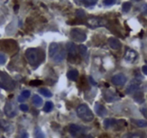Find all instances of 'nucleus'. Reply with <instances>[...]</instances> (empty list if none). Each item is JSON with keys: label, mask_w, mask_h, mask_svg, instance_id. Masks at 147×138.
<instances>
[{"label": "nucleus", "mask_w": 147, "mask_h": 138, "mask_svg": "<svg viewBox=\"0 0 147 138\" xmlns=\"http://www.w3.org/2000/svg\"><path fill=\"white\" fill-rule=\"evenodd\" d=\"M7 61V58L4 53H0V64H5Z\"/></svg>", "instance_id": "34"}, {"label": "nucleus", "mask_w": 147, "mask_h": 138, "mask_svg": "<svg viewBox=\"0 0 147 138\" xmlns=\"http://www.w3.org/2000/svg\"><path fill=\"white\" fill-rule=\"evenodd\" d=\"M79 77V72L76 69H71L67 73V78L73 81H76Z\"/></svg>", "instance_id": "19"}, {"label": "nucleus", "mask_w": 147, "mask_h": 138, "mask_svg": "<svg viewBox=\"0 0 147 138\" xmlns=\"http://www.w3.org/2000/svg\"><path fill=\"white\" fill-rule=\"evenodd\" d=\"M131 6H132V5H131V2H124V3L123 4V6H122V10L124 11V12H129L130 9H131Z\"/></svg>", "instance_id": "29"}, {"label": "nucleus", "mask_w": 147, "mask_h": 138, "mask_svg": "<svg viewBox=\"0 0 147 138\" xmlns=\"http://www.w3.org/2000/svg\"><path fill=\"white\" fill-rule=\"evenodd\" d=\"M19 109H20L22 112H26L28 111V107L26 105H21L20 106H19Z\"/></svg>", "instance_id": "37"}, {"label": "nucleus", "mask_w": 147, "mask_h": 138, "mask_svg": "<svg viewBox=\"0 0 147 138\" xmlns=\"http://www.w3.org/2000/svg\"><path fill=\"white\" fill-rule=\"evenodd\" d=\"M107 24V21L105 20L103 18L99 17H92L89 18L87 20V25L88 27L95 29L97 27H100L105 26Z\"/></svg>", "instance_id": "7"}, {"label": "nucleus", "mask_w": 147, "mask_h": 138, "mask_svg": "<svg viewBox=\"0 0 147 138\" xmlns=\"http://www.w3.org/2000/svg\"><path fill=\"white\" fill-rule=\"evenodd\" d=\"M89 79H90V82L92 83V84H93V85H97V83L95 82V80L93 79V78H92V77H89Z\"/></svg>", "instance_id": "42"}, {"label": "nucleus", "mask_w": 147, "mask_h": 138, "mask_svg": "<svg viewBox=\"0 0 147 138\" xmlns=\"http://www.w3.org/2000/svg\"><path fill=\"white\" fill-rule=\"evenodd\" d=\"M95 111L97 115L100 117H105L107 115V111L103 105L100 103H96L95 105Z\"/></svg>", "instance_id": "16"}, {"label": "nucleus", "mask_w": 147, "mask_h": 138, "mask_svg": "<svg viewBox=\"0 0 147 138\" xmlns=\"http://www.w3.org/2000/svg\"><path fill=\"white\" fill-rule=\"evenodd\" d=\"M30 91L29 90H24L22 92V94L18 96V101L19 102H24V101H26L28 97H30Z\"/></svg>", "instance_id": "20"}, {"label": "nucleus", "mask_w": 147, "mask_h": 138, "mask_svg": "<svg viewBox=\"0 0 147 138\" xmlns=\"http://www.w3.org/2000/svg\"><path fill=\"white\" fill-rule=\"evenodd\" d=\"M127 78L125 75L122 74H118L115 75L112 78L111 81L114 85L115 86H123L126 84Z\"/></svg>", "instance_id": "10"}, {"label": "nucleus", "mask_w": 147, "mask_h": 138, "mask_svg": "<svg viewBox=\"0 0 147 138\" xmlns=\"http://www.w3.org/2000/svg\"><path fill=\"white\" fill-rule=\"evenodd\" d=\"M98 0H81V2H83L87 6H93L95 5Z\"/></svg>", "instance_id": "30"}, {"label": "nucleus", "mask_w": 147, "mask_h": 138, "mask_svg": "<svg viewBox=\"0 0 147 138\" xmlns=\"http://www.w3.org/2000/svg\"><path fill=\"white\" fill-rule=\"evenodd\" d=\"M61 49L62 48H60L59 45L58 43H52L49 46V56L51 58L54 59L56 56V55L61 51Z\"/></svg>", "instance_id": "14"}, {"label": "nucleus", "mask_w": 147, "mask_h": 138, "mask_svg": "<svg viewBox=\"0 0 147 138\" xmlns=\"http://www.w3.org/2000/svg\"><path fill=\"white\" fill-rule=\"evenodd\" d=\"M77 138H94L91 135H86V134H82L79 135Z\"/></svg>", "instance_id": "38"}, {"label": "nucleus", "mask_w": 147, "mask_h": 138, "mask_svg": "<svg viewBox=\"0 0 147 138\" xmlns=\"http://www.w3.org/2000/svg\"><path fill=\"white\" fill-rule=\"evenodd\" d=\"M45 53L38 48H28L26 51V57L30 66L37 67L45 58Z\"/></svg>", "instance_id": "1"}, {"label": "nucleus", "mask_w": 147, "mask_h": 138, "mask_svg": "<svg viewBox=\"0 0 147 138\" xmlns=\"http://www.w3.org/2000/svg\"><path fill=\"white\" fill-rule=\"evenodd\" d=\"M0 129H2L5 132H9L13 130V127L9 122L2 119V120H0Z\"/></svg>", "instance_id": "18"}, {"label": "nucleus", "mask_w": 147, "mask_h": 138, "mask_svg": "<svg viewBox=\"0 0 147 138\" xmlns=\"http://www.w3.org/2000/svg\"><path fill=\"white\" fill-rule=\"evenodd\" d=\"M78 117L84 122H92L94 119V115L89 107L87 105H81L77 109Z\"/></svg>", "instance_id": "2"}, {"label": "nucleus", "mask_w": 147, "mask_h": 138, "mask_svg": "<svg viewBox=\"0 0 147 138\" xmlns=\"http://www.w3.org/2000/svg\"><path fill=\"white\" fill-rule=\"evenodd\" d=\"M42 84H43V81L40 80H33L29 83V84L32 86H38L39 85H41Z\"/></svg>", "instance_id": "32"}, {"label": "nucleus", "mask_w": 147, "mask_h": 138, "mask_svg": "<svg viewBox=\"0 0 147 138\" xmlns=\"http://www.w3.org/2000/svg\"><path fill=\"white\" fill-rule=\"evenodd\" d=\"M133 122L138 126L139 127H147V121L144 119H138V120H133Z\"/></svg>", "instance_id": "28"}, {"label": "nucleus", "mask_w": 147, "mask_h": 138, "mask_svg": "<svg viewBox=\"0 0 147 138\" xmlns=\"http://www.w3.org/2000/svg\"><path fill=\"white\" fill-rule=\"evenodd\" d=\"M141 81L139 79H134L131 83H130L129 85L128 86V87L126 88V92L128 94H131L132 93L135 92L138 88H139L140 85H141Z\"/></svg>", "instance_id": "11"}, {"label": "nucleus", "mask_w": 147, "mask_h": 138, "mask_svg": "<svg viewBox=\"0 0 147 138\" xmlns=\"http://www.w3.org/2000/svg\"><path fill=\"white\" fill-rule=\"evenodd\" d=\"M108 43L110 47L113 50H118L121 48V43L120 40L115 38H110L108 40Z\"/></svg>", "instance_id": "17"}, {"label": "nucleus", "mask_w": 147, "mask_h": 138, "mask_svg": "<svg viewBox=\"0 0 147 138\" xmlns=\"http://www.w3.org/2000/svg\"><path fill=\"white\" fill-rule=\"evenodd\" d=\"M137 57H138V53L132 49L127 50L125 53V56H124L125 60L129 63H134L137 59Z\"/></svg>", "instance_id": "13"}, {"label": "nucleus", "mask_w": 147, "mask_h": 138, "mask_svg": "<svg viewBox=\"0 0 147 138\" xmlns=\"http://www.w3.org/2000/svg\"><path fill=\"white\" fill-rule=\"evenodd\" d=\"M5 113L8 117L12 118L17 115V108L14 101H8L4 108Z\"/></svg>", "instance_id": "6"}, {"label": "nucleus", "mask_w": 147, "mask_h": 138, "mask_svg": "<svg viewBox=\"0 0 147 138\" xmlns=\"http://www.w3.org/2000/svg\"><path fill=\"white\" fill-rule=\"evenodd\" d=\"M76 15L78 18H80V19L85 17V13L82 9H77L76 12Z\"/></svg>", "instance_id": "33"}, {"label": "nucleus", "mask_w": 147, "mask_h": 138, "mask_svg": "<svg viewBox=\"0 0 147 138\" xmlns=\"http://www.w3.org/2000/svg\"><path fill=\"white\" fill-rule=\"evenodd\" d=\"M21 138H28V134L27 133V132H23V134L22 135V137H21Z\"/></svg>", "instance_id": "40"}, {"label": "nucleus", "mask_w": 147, "mask_h": 138, "mask_svg": "<svg viewBox=\"0 0 147 138\" xmlns=\"http://www.w3.org/2000/svg\"><path fill=\"white\" fill-rule=\"evenodd\" d=\"M53 109H54V104L51 101H47L45 104V106L43 107V111L46 112H50L51 111H52Z\"/></svg>", "instance_id": "26"}, {"label": "nucleus", "mask_w": 147, "mask_h": 138, "mask_svg": "<svg viewBox=\"0 0 147 138\" xmlns=\"http://www.w3.org/2000/svg\"><path fill=\"white\" fill-rule=\"evenodd\" d=\"M134 99L136 102L141 104L144 101V93L141 92V91H138L134 95Z\"/></svg>", "instance_id": "23"}, {"label": "nucleus", "mask_w": 147, "mask_h": 138, "mask_svg": "<svg viewBox=\"0 0 147 138\" xmlns=\"http://www.w3.org/2000/svg\"><path fill=\"white\" fill-rule=\"evenodd\" d=\"M141 112H142V113L144 114V116L146 117H147V110L146 109H141Z\"/></svg>", "instance_id": "41"}, {"label": "nucleus", "mask_w": 147, "mask_h": 138, "mask_svg": "<svg viewBox=\"0 0 147 138\" xmlns=\"http://www.w3.org/2000/svg\"><path fill=\"white\" fill-rule=\"evenodd\" d=\"M69 132L71 133V135H72L73 137L77 138L79 135L84 134V132H85V128L82 127V126H79V125H71L69 126Z\"/></svg>", "instance_id": "9"}, {"label": "nucleus", "mask_w": 147, "mask_h": 138, "mask_svg": "<svg viewBox=\"0 0 147 138\" xmlns=\"http://www.w3.org/2000/svg\"><path fill=\"white\" fill-rule=\"evenodd\" d=\"M66 48H67V50H68V56H69L70 58H76L77 57V54H78V51H77V48L76 45L74 43H68L66 45Z\"/></svg>", "instance_id": "12"}, {"label": "nucleus", "mask_w": 147, "mask_h": 138, "mask_svg": "<svg viewBox=\"0 0 147 138\" xmlns=\"http://www.w3.org/2000/svg\"><path fill=\"white\" fill-rule=\"evenodd\" d=\"M124 138H143V137L141 134L132 133V134H128V135H125Z\"/></svg>", "instance_id": "31"}, {"label": "nucleus", "mask_w": 147, "mask_h": 138, "mask_svg": "<svg viewBox=\"0 0 147 138\" xmlns=\"http://www.w3.org/2000/svg\"><path fill=\"white\" fill-rule=\"evenodd\" d=\"M103 3L107 6H111V5H115L116 3V0H104Z\"/></svg>", "instance_id": "35"}, {"label": "nucleus", "mask_w": 147, "mask_h": 138, "mask_svg": "<svg viewBox=\"0 0 147 138\" xmlns=\"http://www.w3.org/2000/svg\"><path fill=\"white\" fill-rule=\"evenodd\" d=\"M33 102L35 106L37 107H40L43 105V99H42L41 97L39 96L37 94H36L33 97Z\"/></svg>", "instance_id": "22"}, {"label": "nucleus", "mask_w": 147, "mask_h": 138, "mask_svg": "<svg viewBox=\"0 0 147 138\" xmlns=\"http://www.w3.org/2000/svg\"><path fill=\"white\" fill-rule=\"evenodd\" d=\"M0 87L7 91H12L15 88V82L7 74L0 71Z\"/></svg>", "instance_id": "3"}, {"label": "nucleus", "mask_w": 147, "mask_h": 138, "mask_svg": "<svg viewBox=\"0 0 147 138\" xmlns=\"http://www.w3.org/2000/svg\"><path fill=\"white\" fill-rule=\"evenodd\" d=\"M66 58V51L64 48H62V49L61 50V51L56 55L55 58H54V60L57 63H60L62 60H64V59Z\"/></svg>", "instance_id": "21"}, {"label": "nucleus", "mask_w": 147, "mask_h": 138, "mask_svg": "<svg viewBox=\"0 0 147 138\" xmlns=\"http://www.w3.org/2000/svg\"><path fill=\"white\" fill-rule=\"evenodd\" d=\"M0 48L8 53H13L17 51L18 45L14 40H0Z\"/></svg>", "instance_id": "4"}, {"label": "nucleus", "mask_w": 147, "mask_h": 138, "mask_svg": "<svg viewBox=\"0 0 147 138\" xmlns=\"http://www.w3.org/2000/svg\"><path fill=\"white\" fill-rule=\"evenodd\" d=\"M34 135H35V138H46L45 135L43 134V132H42L41 129H40L39 127H36L35 128Z\"/></svg>", "instance_id": "24"}, {"label": "nucleus", "mask_w": 147, "mask_h": 138, "mask_svg": "<svg viewBox=\"0 0 147 138\" xmlns=\"http://www.w3.org/2000/svg\"><path fill=\"white\" fill-rule=\"evenodd\" d=\"M70 36H71V38L74 41L79 42V43L85 41L87 39V34L85 33V32L77 28L71 29L70 32Z\"/></svg>", "instance_id": "5"}, {"label": "nucleus", "mask_w": 147, "mask_h": 138, "mask_svg": "<svg viewBox=\"0 0 147 138\" xmlns=\"http://www.w3.org/2000/svg\"><path fill=\"white\" fill-rule=\"evenodd\" d=\"M103 96L107 102H113V101H117L119 99V97L117 96L115 93L111 91H105L103 94Z\"/></svg>", "instance_id": "15"}, {"label": "nucleus", "mask_w": 147, "mask_h": 138, "mask_svg": "<svg viewBox=\"0 0 147 138\" xmlns=\"http://www.w3.org/2000/svg\"><path fill=\"white\" fill-rule=\"evenodd\" d=\"M135 2H139V1H141V0H134Z\"/></svg>", "instance_id": "43"}, {"label": "nucleus", "mask_w": 147, "mask_h": 138, "mask_svg": "<svg viewBox=\"0 0 147 138\" xmlns=\"http://www.w3.org/2000/svg\"><path fill=\"white\" fill-rule=\"evenodd\" d=\"M39 92H40L42 95L46 97H48V98L52 96V93L49 91L48 88H40V89H39Z\"/></svg>", "instance_id": "27"}, {"label": "nucleus", "mask_w": 147, "mask_h": 138, "mask_svg": "<svg viewBox=\"0 0 147 138\" xmlns=\"http://www.w3.org/2000/svg\"><path fill=\"white\" fill-rule=\"evenodd\" d=\"M79 49V53L82 57H85L87 54V46H85V45H80L78 48Z\"/></svg>", "instance_id": "25"}, {"label": "nucleus", "mask_w": 147, "mask_h": 138, "mask_svg": "<svg viewBox=\"0 0 147 138\" xmlns=\"http://www.w3.org/2000/svg\"><path fill=\"white\" fill-rule=\"evenodd\" d=\"M141 11L144 15H147V4H144L141 7Z\"/></svg>", "instance_id": "36"}, {"label": "nucleus", "mask_w": 147, "mask_h": 138, "mask_svg": "<svg viewBox=\"0 0 147 138\" xmlns=\"http://www.w3.org/2000/svg\"><path fill=\"white\" fill-rule=\"evenodd\" d=\"M104 125L107 129L110 128H120V127H124L126 125V122L124 120H117L115 119H107L105 120Z\"/></svg>", "instance_id": "8"}, {"label": "nucleus", "mask_w": 147, "mask_h": 138, "mask_svg": "<svg viewBox=\"0 0 147 138\" xmlns=\"http://www.w3.org/2000/svg\"><path fill=\"white\" fill-rule=\"evenodd\" d=\"M142 71L145 75L147 76V66H144L142 67Z\"/></svg>", "instance_id": "39"}]
</instances>
